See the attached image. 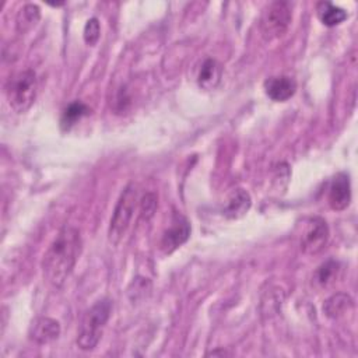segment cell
Returning <instances> with one entry per match:
<instances>
[{
    "label": "cell",
    "mask_w": 358,
    "mask_h": 358,
    "mask_svg": "<svg viewBox=\"0 0 358 358\" xmlns=\"http://www.w3.org/2000/svg\"><path fill=\"white\" fill-rule=\"evenodd\" d=\"M157 206H158V200H157V196L154 193H145L140 201V207H141V215L143 218L145 220H150L155 210H157Z\"/></svg>",
    "instance_id": "cell-20"
},
{
    "label": "cell",
    "mask_w": 358,
    "mask_h": 358,
    "mask_svg": "<svg viewBox=\"0 0 358 358\" xmlns=\"http://www.w3.org/2000/svg\"><path fill=\"white\" fill-rule=\"evenodd\" d=\"M207 355H213V357H215V355H228V352L227 351H224V350H215V351H211V352H208Z\"/></svg>",
    "instance_id": "cell-21"
},
{
    "label": "cell",
    "mask_w": 358,
    "mask_h": 358,
    "mask_svg": "<svg viewBox=\"0 0 358 358\" xmlns=\"http://www.w3.org/2000/svg\"><path fill=\"white\" fill-rule=\"evenodd\" d=\"M222 76V66L218 60L208 57L201 63V67L197 74V84L200 88L210 91L214 90Z\"/></svg>",
    "instance_id": "cell-12"
},
{
    "label": "cell",
    "mask_w": 358,
    "mask_h": 358,
    "mask_svg": "<svg viewBox=\"0 0 358 358\" xmlns=\"http://www.w3.org/2000/svg\"><path fill=\"white\" fill-rule=\"evenodd\" d=\"M36 98V76L32 70H24L13 76L7 84V99L17 113L27 112Z\"/></svg>",
    "instance_id": "cell-4"
},
{
    "label": "cell",
    "mask_w": 358,
    "mask_h": 358,
    "mask_svg": "<svg viewBox=\"0 0 358 358\" xmlns=\"http://www.w3.org/2000/svg\"><path fill=\"white\" fill-rule=\"evenodd\" d=\"M338 271H340V264L336 260L330 259L317 267V270L315 271L313 280L320 288H330L337 281Z\"/></svg>",
    "instance_id": "cell-15"
},
{
    "label": "cell",
    "mask_w": 358,
    "mask_h": 358,
    "mask_svg": "<svg viewBox=\"0 0 358 358\" xmlns=\"http://www.w3.org/2000/svg\"><path fill=\"white\" fill-rule=\"evenodd\" d=\"M266 95L275 101V102H284L289 99L295 91H296V83L292 77L288 76H275L268 77L263 84Z\"/></svg>",
    "instance_id": "cell-9"
},
{
    "label": "cell",
    "mask_w": 358,
    "mask_h": 358,
    "mask_svg": "<svg viewBox=\"0 0 358 358\" xmlns=\"http://www.w3.org/2000/svg\"><path fill=\"white\" fill-rule=\"evenodd\" d=\"M28 334L32 341L38 344H48L60 336V324L52 317L41 316L32 322Z\"/></svg>",
    "instance_id": "cell-10"
},
{
    "label": "cell",
    "mask_w": 358,
    "mask_h": 358,
    "mask_svg": "<svg viewBox=\"0 0 358 358\" xmlns=\"http://www.w3.org/2000/svg\"><path fill=\"white\" fill-rule=\"evenodd\" d=\"M136 204H137V187L134 183H129L120 193L109 221L108 239L112 245H117L123 239L130 225V221L133 218Z\"/></svg>",
    "instance_id": "cell-3"
},
{
    "label": "cell",
    "mask_w": 358,
    "mask_h": 358,
    "mask_svg": "<svg viewBox=\"0 0 358 358\" xmlns=\"http://www.w3.org/2000/svg\"><path fill=\"white\" fill-rule=\"evenodd\" d=\"M150 291H151V281L141 275H137L136 278H133V281L127 287V295L133 302L145 298L150 294Z\"/></svg>",
    "instance_id": "cell-18"
},
{
    "label": "cell",
    "mask_w": 358,
    "mask_h": 358,
    "mask_svg": "<svg viewBox=\"0 0 358 358\" xmlns=\"http://www.w3.org/2000/svg\"><path fill=\"white\" fill-rule=\"evenodd\" d=\"M250 206H252L250 194L245 189L236 187L228 194L222 208V214L227 218L238 220V218H242L249 211Z\"/></svg>",
    "instance_id": "cell-11"
},
{
    "label": "cell",
    "mask_w": 358,
    "mask_h": 358,
    "mask_svg": "<svg viewBox=\"0 0 358 358\" xmlns=\"http://www.w3.org/2000/svg\"><path fill=\"white\" fill-rule=\"evenodd\" d=\"M101 36V25L99 21L96 18H90L85 25H84V31H83V38L84 42L90 46H94Z\"/></svg>",
    "instance_id": "cell-19"
},
{
    "label": "cell",
    "mask_w": 358,
    "mask_h": 358,
    "mask_svg": "<svg viewBox=\"0 0 358 358\" xmlns=\"http://www.w3.org/2000/svg\"><path fill=\"white\" fill-rule=\"evenodd\" d=\"M112 301L102 298L96 301L81 317L78 333H77V345L83 351H91L96 347L102 337V330L110 316Z\"/></svg>",
    "instance_id": "cell-2"
},
{
    "label": "cell",
    "mask_w": 358,
    "mask_h": 358,
    "mask_svg": "<svg viewBox=\"0 0 358 358\" xmlns=\"http://www.w3.org/2000/svg\"><path fill=\"white\" fill-rule=\"evenodd\" d=\"M292 20V11L287 1H271L263 8L260 17V31L266 41L281 38Z\"/></svg>",
    "instance_id": "cell-5"
},
{
    "label": "cell",
    "mask_w": 358,
    "mask_h": 358,
    "mask_svg": "<svg viewBox=\"0 0 358 358\" xmlns=\"http://www.w3.org/2000/svg\"><path fill=\"white\" fill-rule=\"evenodd\" d=\"M91 113V109L80 102V101H74L71 102L64 110H63V115H62V119H60V124H62V129L63 130H69L73 124L77 123V120H80L81 117L87 116Z\"/></svg>",
    "instance_id": "cell-16"
},
{
    "label": "cell",
    "mask_w": 358,
    "mask_h": 358,
    "mask_svg": "<svg viewBox=\"0 0 358 358\" xmlns=\"http://www.w3.org/2000/svg\"><path fill=\"white\" fill-rule=\"evenodd\" d=\"M39 17H41V13H39L38 6H35V4L24 6L21 8V11L18 13V17H17V29H18V32L24 34V32L29 31L39 21Z\"/></svg>",
    "instance_id": "cell-17"
},
{
    "label": "cell",
    "mask_w": 358,
    "mask_h": 358,
    "mask_svg": "<svg viewBox=\"0 0 358 358\" xmlns=\"http://www.w3.org/2000/svg\"><path fill=\"white\" fill-rule=\"evenodd\" d=\"M329 241V227L322 217H312L306 221L302 236L301 248L306 255H317L322 252Z\"/></svg>",
    "instance_id": "cell-6"
},
{
    "label": "cell",
    "mask_w": 358,
    "mask_h": 358,
    "mask_svg": "<svg viewBox=\"0 0 358 358\" xmlns=\"http://www.w3.org/2000/svg\"><path fill=\"white\" fill-rule=\"evenodd\" d=\"M190 236V224L179 213L173 214L169 228L164 232L161 239V248L165 253H172L180 245H183Z\"/></svg>",
    "instance_id": "cell-7"
},
{
    "label": "cell",
    "mask_w": 358,
    "mask_h": 358,
    "mask_svg": "<svg viewBox=\"0 0 358 358\" xmlns=\"http://www.w3.org/2000/svg\"><path fill=\"white\" fill-rule=\"evenodd\" d=\"M352 308V299L344 292H337L323 303V312L329 317H338Z\"/></svg>",
    "instance_id": "cell-14"
},
{
    "label": "cell",
    "mask_w": 358,
    "mask_h": 358,
    "mask_svg": "<svg viewBox=\"0 0 358 358\" xmlns=\"http://www.w3.org/2000/svg\"><path fill=\"white\" fill-rule=\"evenodd\" d=\"M351 201V183L350 176L344 172L337 173L329 187V204L336 211H343Z\"/></svg>",
    "instance_id": "cell-8"
},
{
    "label": "cell",
    "mask_w": 358,
    "mask_h": 358,
    "mask_svg": "<svg viewBox=\"0 0 358 358\" xmlns=\"http://www.w3.org/2000/svg\"><path fill=\"white\" fill-rule=\"evenodd\" d=\"M317 17L326 27H336L340 25L347 18L345 10L329 3V1H320L317 4Z\"/></svg>",
    "instance_id": "cell-13"
},
{
    "label": "cell",
    "mask_w": 358,
    "mask_h": 358,
    "mask_svg": "<svg viewBox=\"0 0 358 358\" xmlns=\"http://www.w3.org/2000/svg\"><path fill=\"white\" fill-rule=\"evenodd\" d=\"M81 253V236L77 228L63 227L46 249L42 271L46 281L59 288L71 274Z\"/></svg>",
    "instance_id": "cell-1"
}]
</instances>
